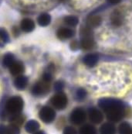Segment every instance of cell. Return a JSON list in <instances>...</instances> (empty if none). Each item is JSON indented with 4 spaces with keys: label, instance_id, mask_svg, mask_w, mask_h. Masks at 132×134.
I'll return each instance as SVG.
<instances>
[{
    "label": "cell",
    "instance_id": "cell-1",
    "mask_svg": "<svg viewBox=\"0 0 132 134\" xmlns=\"http://www.w3.org/2000/svg\"><path fill=\"white\" fill-rule=\"evenodd\" d=\"M92 69L88 87L95 97L121 100L132 97V61L111 59L99 61Z\"/></svg>",
    "mask_w": 132,
    "mask_h": 134
},
{
    "label": "cell",
    "instance_id": "cell-2",
    "mask_svg": "<svg viewBox=\"0 0 132 134\" xmlns=\"http://www.w3.org/2000/svg\"><path fill=\"white\" fill-rule=\"evenodd\" d=\"M108 29L99 32L96 47L103 54L116 58L132 57V10L126 6L113 9Z\"/></svg>",
    "mask_w": 132,
    "mask_h": 134
},
{
    "label": "cell",
    "instance_id": "cell-3",
    "mask_svg": "<svg viewBox=\"0 0 132 134\" xmlns=\"http://www.w3.org/2000/svg\"><path fill=\"white\" fill-rule=\"evenodd\" d=\"M98 108L108 122L120 123L132 118V107L124 100L115 98H101L97 101Z\"/></svg>",
    "mask_w": 132,
    "mask_h": 134
},
{
    "label": "cell",
    "instance_id": "cell-4",
    "mask_svg": "<svg viewBox=\"0 0 132 134\" xmlns=\"http://www.w3.org/2000/svg\"><path fill=\"white\" fill-rule=\"evenodd\" d=\"M23 107L24 102L22 97L18 96H13L7 100L5 105L4 113L5 115H9V117L11 115L21 114Z\"/></svg>",
    "mask_w": 132,
    "mask_h": 134
},
{
    "label": "cell",
    "instance_id": "cell-5",
    "mask_svg": "<svg viewBox=\"0 0 132 134\" xmlns=\"http://www.w3.org/2000/svg\"><path fill=\"white\" fill-rule=\"evenodd\" d=\"M70 122L74 126H82L87 119V111L82 107H76L70 114Z\"/></svg>",
    "mask_w": 132,
    "mask_h": 134
},
{
    "label": "cell",
    "instance_id": "cell-6",
    "mask_svg": "<svg viewBox=\"0 0 132 134\" xmlns=\"http://www.w3.org/2000/svg\"><path fill=\"white\" fill-rule=\"evenodd\" d=\"M87 119L91 124L97 126L104 122L105 117L103 112L98 107L93 106L89 108L87 111Z\"/></svg>",
    "mask_w": 132,
    "mask_h": 134
},
{
    "label": "cell",
    "instance_id": "cell-7",
    "mask_svg": "<svg viewBox=\"0 0 132 134\" xmlns=\"http://www.w3.org/2000/svg\"><path fill=\"white\" fill-rule=\"evenodd\" d=\"M56 116H57V113L54 109L48 105L42 107L39 112V119L43 122L46 124L52 123L55 120Z\"/></svg>",
    "mask_w": 132,
    "mask_h": 134
},
{
    "label": "cell",
    "instance_id": "cell-8",
    "mask_svg": "<svg viewBox=\"0 0 132 134\" xmlns=\"http://www.w3.org/2000/svg\"><path fill=\"white\" fill-rule=\"evenodd\" d=\"M53 107L57 110H63L68 105V98L63 92H57L53 96L50 100Z\"/></svg>",
    "mask_w": 132,
    "mask_h": 134
},
{
    "label": "cell",
    "instance_id": "cell-9",
    "mask_svg": "<svg viewBox=\"0 0 132 134\" xmlns=\"http://www.w3.org/2000/svg\"><path fill=\"white\" fill-rule=\"evenodd\" d=\"M50 90V83L44 82L43 81L37 82L33 87L32 88L31 92L34 96L39 97V96H45L48 93V92Z\"/></svg>",
    "mask_w": 132,
    "mask_h": 134
},
{
    "label": "cell",
    "instance_id": "cell-10",
    "mask_svg": "<svg viewBox=\"0 0 132 134\" xmlns=\"http://www.w3.org/2000/svg\"><path fill=\"white\" fill-rule=\"evenodd\" d=\"M100 61V55L97 53H91L86 54L83 58V64L89 68H93L99 63Z\"/></svg>",
    "mask_w": 132,
    "mask_h": 134
},
{
    "label": "cell",
    "instance_id": "cell-11",
    "mask_svg": "<svg viewBox=\"0 0 132 134\" xmlns=\"http://www.w3.org/2000/svg\"><path fill=\"white\" fill-rule=\"evenodd\" d=\"M99 134H117V126L111 122H104L100 125L98 129Z\"/></svg>",
    "mask_w": 132,
    "mask_h": 134
},
{
    "label": "cell",
    "instance_id": "cell-12",
    "mask_svg": "<svg viewBox=\"0 0 132 134\" xmlns=\"http://www.w3.org/2000/svg\"><path fill=\"white\" fill-rule=\"evenodd\" d=\"M80 47L84 51H90L96 47V42L94 37H81L80 42Z\"/></svg>",
    "mask_w": 132,
    "mask_h": 134
},
{
    "label": "cell",
    "instance_id": "cell-13",
    "mask_svg": "<svg viewBox=\"0 0 132 134\" xmlns=\"http://www.w3.org/2000/svg\"><path fill=\"white\" fill-rule=\"evenodd\" d=\"M75 34L74 30L67 27H63L58 30L57 33V36L58 38L61 40H67L72 38Z\"/></svg>",
    "mask_w": 132,
    "mask_h": 134
},
{
    "label": "cell",
    "instance_id": "cell-14",
    "mask_svg": "<svg viewBox=\"0 0 132 134\" xmlns=\"http://www.w3.org/2000/svg\"><path fill=\"white\" fill-rule=\"evenodd\" d=\"M9 71L13 76H19L24 71V65L20 61H15L9 68Z\"/></svg>",
    "mask_w": 132,
    "mask_h": 134
},
{
    "label": "cell",
    "instance_id": "cell-15",
    "mask_svg": "<svg viewBox=\"0 0 132 134\" xmlns=\"http://www.w3.org/2000/svg\"><path fill=\"white\" fill-rule=\"evenodd\" d=\"M25 130L26 133H34L36 132H37L38 130H39L40 128V124L39 123V122H37L35 119H31L29 120L26 122L25 124Z\"/></svg>",
    "mask_w": 132,
    "mask_h": 134
},
{
    "label": "cell",
    "instance_id": "cell-16",
    "mask_svg": "<svg viewBox=\"0 0 132 134\" xmlns=\"http://www.w3.org/2000/svg\"><path fill=\"white\" fill-rule=\"evenodd\" d=\"M78 134H97V130L94 125L91 123H84L80 126Z\"/></svg>",
    "mask_w": 132,
    "mask_h": 134
},
{
    "label": "cell",
    "instance_id": "cell-17",
    "mask_svg": "<svg viewBox=\"0 0 132 134\" xmlns=\"http://www.w3.org/2000/svg\"><path fill=\"white\" fill-rule=\"evenodd\" d=\"M20 26L22 31L26 33H30L35 29V23L33 19L26 18L22 20Z\"/></svg>",
    "mask_w": 132,
    "mask_h": 134
},
{
    "label": "cell",
    "instance_id": "cell-18",
    "mask_svg": "<svg viewBox=\"0 0 132 134\" xmlns=\"http://www.w3.org/2000/svg\"><path fill=\"white\" fill-rule=\"evenodd\" d=\"M132 125L128 121H122L117 127V132L118 134H129L131 131Z\"/></svg>",
    "mask_w": 132,
    "mask_h": 134
},
{
    "label": "cell",
    "instance_id": "cell-19",
    "mask_svg": "<svg viewBox=\"0 0 132 134\" xmlns=\"http://www.w3.org/2000/svg\"><path fill=\"white\" fill-rule=\"evenodd\" d=\"M28 82L29 81L27 77L24 75H19L16 77L14 81V86L18 90H23L26 88Z\"/></svg>",
    "mask_w": 132,
    "mask_h": 134
},
{
    "label": "cell",
    "instance_id": "cell-20",
    "mask_svg": "<svg viewBox=\"0 0 132 134\" xmlns=\"http://www.w3.org/2000/svg\"><path fill=\"white\" fill-rule=\"evenodd\" d=\"M102 23V17L99 15H91L88 17L87 21V25L91 29L97 28L100 26Z\"/></svg>",
    "mask_w": 132,
    "mask_h": 134
},
{
    "label": "cell",
    "instance_id": "cell-21",
    "mask_svg": "<svg viewBox=\"0 0 132 134\" xmlns=\"http://www.w3.org/2000/svg\"><path fill=\"white\" fill-rule=\"evenodd\" d=\"M9 122L10 124H13L20 127L25 122V117L24 115H22V113L18 115H11L9 117Z\"/></svg>",
    "mask_w": 132,
    "mask_h": 134
},
{
    "label": "cell",
    "instance_id": "cell-22",
    "mask_svg": "<svg viewBox=\"0 0 132 134\" xmlns=\"http://www.w3.org/2000/svg\"><path fill=\"white\" fill-rule=\"evenodd\" d=\"M51 22V16L48 13H42L37 19L38 24L40 26H47Z\"/></svg>",
    "mask_w": 132,
    "mask_h": 134
},
{
    "label": "cell",
    "instance_id": "cell-23",
    "mask_svg": "<svg viewBox=\"0 0 132 134\" xmlns=\"http://www.w3.org/2000/svg\"><path fill=\"white\" fill-rule=\"evenodd\" d=\"M3 134H20V127L13 124H9L5 126Z\"/></svg>",
    "mask_w": 132,
    "mask_h": 134
},
{
    "label": "cell",
    "instance_id": "cell-24",
    "mask_svg": "<svg viewBox=\"0 0 132 134\" xmlns=\"http://www.w3.org/2000/svg\"><path fill=\"white\" fill-rule=\"evenodd\" d=\"M15 61H16V59H15V57L13 54H7L3 58L2 64H3L4 67L9 68Z\"/></svg>",
    "mask_w": 132,
    "mask_h": 134
},
{
    "label": "cell",
    "instance_id": "cell-25",
    "mask_svg": "<svg viewBox=\"0 0 132 134\" xmlns=\"http://www.w3.org/2000/svg\"><path fill=\"white\" fill-rule=\"evenodd\" d=\"M87 91L84 88H79L76 92V99L78 102H83L87 96Z\"/></svg>",
    "mask_w": 132,
    "mask_h": 134
},
{
    "label": "cell",
    "instance_id": "cell-26",
    "mask_svg": "<svg viewBox=\"0 0 132 134\" xmlns=\"http://www.w3.org/2000/svg\"><path fill=\"white\" fill-rule=\"evenodd\" d=\"M63 21L69 26H76L79 23V19L75 16H67L64 18Z\"/></svg>",
    "mask_w": 132,
    "mask_h": 134
},
{
    "label": "cell",
    "instance_id": "cell-27",
    "mask_svg": "<svg viewBox=\"0 0 132 134\" xmlns=\"http://www.w3.org/2000/svg\"><path fill=\"white\" fill-rule=\"evenodd\" d=\"M9 40V37L5 30L0 28V41L2 43H6Z\"/></svg>",
    "mask_w": 132,
    "mask_h": 134
},
{
    "label": "cell",
    "instance_id": "cell-28",
    "mask_svg": "<svg viewBox=\"0 0 132 134\" xmlns=\"http://www.w3.org/2000/svg\"><path fill=\"white\" fill-rule=\"evenodd\" d=\"M52 78H53L52 72L50 70L48 69V71H46L43 73V77H42V81H43L44 82H46V83H50V81H52Z\"/></svg>",
    "mask_w": 132,
    "mask_h": 134
},
{
    "label": "cell",
    "instance_id": "cell-29",
    "mask_svg": "<svg viewBox=\"0 0 132 134\" xmlns=\"http://www.w3.org/2000/svg\"><path fill=\"white\" fill-rule=\"evenodd\" d=\"M63 134H78V131L73 126H67L63 129Z\"/></svg>",
    "mask_w": 132,
    "mask_h": 134
},
{
    "label": "cell",
    "instance_id": "cell-30",
    "mask_svg": "<svg viewBox=\"0 0 132 134\" xmlns=\"http://www.w3.org/2000/svg\"><path fill=\"white\" fill-rule=\"evenodd\" d=\"M64 82L63 81H57L54 84V90L57 92H62L64 88Z\"/></svg>",
    "mask_w": 132,
    "mask_h": 134
},
{
    "label": "cell",
    "instance_id": "cell-31",
    "mask_svg": "<svg viewBox=\"0 0 132 134\" xmlns=\"http://www.w3.org/2000/svg\"><path fill=\"white\" fill-rule=\"evenodd\" d=\"M70 49L73 50V51H76L80 48V43H78L76 40H74V41H72L70 45Z\"/></svg>",
    "mask_w": 132,
    "mask_h": 134
},
{
    "label": "cell",
    "instance_id": "cell-32",
    "mask_svg": "<svg viewBox=\"0 0 132 134\" xmlns=\"http://www.w3.org/2000/svg\"><path fill=\"white\" fill-rule=\"evenodd\" d=\"M121 0H107V2H109L110 4H112V5H116V4H118L121 2Z\"/></svg>",
    "mask_w": 132,
    "mask_h": 134
},
{
    "label": "cell",
    "instance_id": "cell-33",
    "mask_svg": "<svg viewBox=\"0 0 132 134\" xmlns=\"http://www.w3.org/2000/svg\"><path fill=\"white\" fill-rule=\"evenodd\" d=\"M13 34H14L15 36H17V35H19V30H18L16 27H14V28H13Z\"/></svg>",
    "mask_w": 132,
    "mask_h": 134
},
{
    "label": "cell",
    "instance_id": "cell-34",
    "mask_svg": "<svg viewBox=\"0 0 132 134\" xmlns=\"http://www.w3.org/2000/svg\"><path fill=\"white\" fill-rule=\"evenodd\" d=\"M33 134H46L45 133V131H43V130H38L37 132H36V133H34Z\"/></svg>",
    "mask_w": 132,
    "mask_h": 134
},
{
    "label": "cell",
    "instance_id": "cell-35",
    "mask_svg": "<svg viewBox=\"0 0 132 134\" xmlns=\"http://www.w3.org/2000/svg\"><path fill=\"white\" fill-rule=\"evenodd\" d=\"M129 134H132V130H131V132L129 133Z\"/></svg>",
    "mask_w": 132,
    "mask_h": 134
}]
</instances>
